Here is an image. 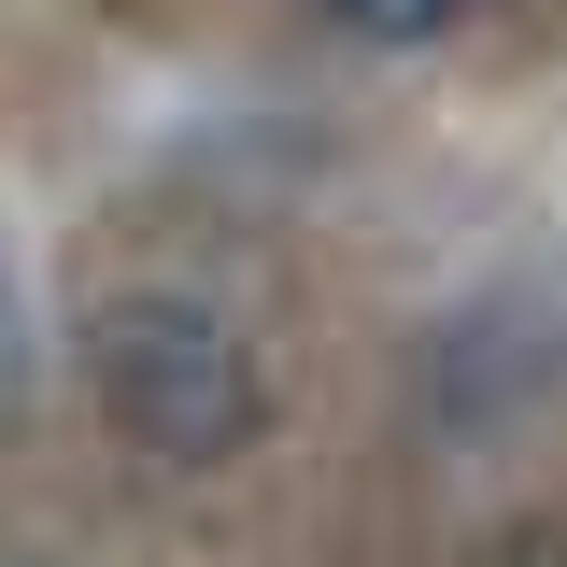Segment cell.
Here are the masks:
<instances>
[{"label":"cell","instance_id":"obj_1","mask_svg":"<svg viewBox=\"0 0 567 567\" xmlns=\"http://www.w3.org/2000/svg\"><path fill=\"white\" fill-rule=\"evenodd\" d=\"M85 383L128 454L156 468H227L256 425H270V369L241 341V312H213L199 284H128L85 312Z\"/></svg>","mask_w":567,"mask_h":567},{"label":"cell","instance_id":"obj_2","mask_svg":"<svg viewBox=\"0 0 567 567\" xmlns=\"http://www.w3.org/2000/svg\"><path fill=\"white\" fill-rule=\"evenodd\" d=\"M354 43H440V29H468V0H327Z\"/></svg>","mask_w":567,"mask_h":567},{"label":"cell","instance_id":"obj_3","mask_svg":"<svg viewBox=\"0 0 567 567\" xmlns=\"http://www.w3.org/2000/svg\"><path fill=\"white\" fill-rule=\"evenodd\" d=\"M14 398H29V284L0 256V425H14Z\"/></svg>","mask_w":567,"mask_h":567},{"label":"cell","instance_id":"obj_4","mask_svg":"<svg viewBox=\"0 0 567 567\" xmlns=\"http://www.w3.org/2000/svg\"><path fill=\"white\" fill-rule=\"evenodd\" d=\"M511 567H539V554H511Z\"/></svg>","mask_w":567,"mask_h":567}]
</instances>
